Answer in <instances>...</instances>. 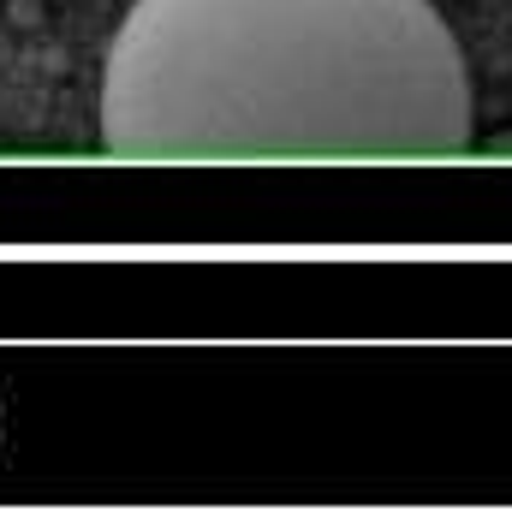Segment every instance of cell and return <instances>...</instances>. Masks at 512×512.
Here are the masks:
<instances>
[{
    "label": "cell",
    "instance_id": "1",
    "mask_svg": "<svg viewBox=\"0 0 512 512\" xmlns=\"http://www.w3.org/2000/svg\"><path fill=\"white\" fill-rule=\"evenodd\" d=\"M471 126L429 0H137L102 60L120 161H447Z\"/></svg>",
    "mask_w": 512,
    "mask_h": 512
}]
</instances>
